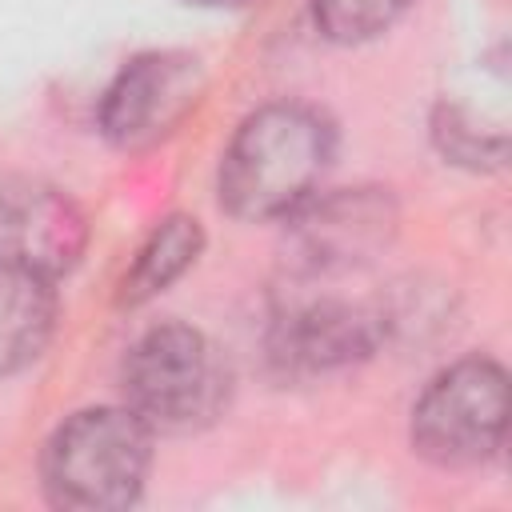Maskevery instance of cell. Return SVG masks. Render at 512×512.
I'll use <instances>...</instances> for the list:
<instances>
[{"instance_id":"9","label":"cell","mask_w":512,"mask_h":512,"mask_svg":"<svg viewBox=\"0 0 512 512\" xmlns=\"http://www.w3.org/2000/svg\"><path fill=\"white\" fill-rule=\"evenodd\" d=\"M204 252V228L196 216L188 212H172L164 216L144 244L136 248L132 264L124 268L120 284H116V304L120 308H140L148 300H156L160 292H168Z\"/></svg>"},{"instance_id":"12","label":"cell","mask_w":512,"mask_h":512,"mask_svg":"<svg viewBox=\"0 0 512 512\" xmlns=\"http://www.w3.org/2000/svg\"><path fill=\"white\" fill-rule=\"evenodd\" d=\"M432 132L440 140V152L468 168H488L504 160V132H484L460 104H440Z\"/></svg>"},{"instance_id":"5","label":"cell","mask_w":512,"mask_h":512,"mask_svg":"<svg viewBox=\"0 0 512 512\" xmlns=\"http://www.w3.org/2000/svg\"><path fill=\"white\" fill-rule=\"evenodd\" d=\"M208 88L204 64L180 48H152L120 64L108 80L96 124L120 152H148L168 140L200 104Z\"/></svg>"},{"instance_id":"3","label":"cell","mask_w":512,"mask_h":512,"mask_svg":"<svg viewBox=\"0 0 512 512\" xmlns=\"http://www.w3.org/2000/svg\"><path fill=\"white\" fill-rule=\"evenodd\" d=\"M124 404L152 432H192L212 424L232 388L228 360L192 324H152L132 340L120 364Z\"/></svg>"},{"instance_id":"8","label":"cell","mask_w":512,"mask_h":512,"mask_svg":"<svg viewBox=\"0 0 512 512\" xmlns=\"http://www.w3.org/2000/svg\"><path fill=\"white\" fill-rule=\"evenodd\" d=\"M84 248L88 220L68 192L32 176L0 184V268L56 284L80 264Z\"/></svg>"},{"instance_id":"6","label":"cell","mask_w":512,"mask_h":512,"mask_svg":"<svg viewBox=\"0 0 512 512\" xmlns=\"http://www.w3.org/2000/svg\"><path fill=\"white\" fill-rule=\"evenodd\" d=\"M288 224V272L320 280L376 260L396 232V204L384 188H340L308 196Z\"/></svg>"},{"instance_id":"13","label":"cell","mask_w":512,"mask_h":512,"mask_svg":"<svg viewBox=\"0 0 512 512\" xmlns=\"http://www.w3.org/2000/svg\"><path fill=\"white\" fill-rule=\"evenodd\" d=\"M184 4H192V8H212V12H236V8H248V4H256V0H184Z\"/></svg>"},{"instance_id":"7","label":"cell","mask_w":512,"mask_h":512,"mask_svg":"<svg viewBox=\"0 0 512 512\" xmlns=\"http://www.w3.org/2000/svg\"><path fill=\"white\" fill-rule=\"evenodd\" d=\"M388 308L348 296H292L276 308L268 348L284 372L312 376L356 364L388 340Z\"/></svg>"},{"instance_id":"1","label":"cell","mask_w":512,"mask_h":512,"mask_svg":"<svg viewBox=\"0 0 512 512\" xmlns=\"http://www.w3.org/2000/svg\"><path fill=\"white\" fill-rule=\"evenodd\" d=\"M336 156L332 120L300 100H272L240 120L220 152L216 192L236 220H284L320 192Z\"/></svg>"},{"instance_id":"2","label":"cell","mask_w":512,"mask_h":512,"mask_svg":"<svg viewBox=\"0 0 512 512\" xmlns=\"http://www.w3.org/2000/svg\"><path fill=\"white\" fill-rule=\"evenodd\" d=\"M152 428L128 404L80 408L56 424L40 456V480L56 508L116 512L140 500L152 468Z\"/></svg>"},{"instance_id":"4","label":"cell","mask_w":512,"mask_h":512,"mask_svg":"<svg viewBox=\"0 0 512 512\" xmlns=\"http://www.w3.org/2000/svg\"><path fill=\"white\" fill-rule=\"evenodd\" d=\"M508 428V372L492 356L440 368L412 404V448L440 468H472L500 452Z\"/></svg>"},{"instance_id":"10","label":"cell","mask_w":512,"mask_h":512,"mask_svg":"<svg viewBox=\"0 0 512 512\" xmlns=\"http://www.w3.org/2000/svg\"><path fill=\"white\" fill-rule=\"evenodd\" d=\"M56 328L52 280L0 268V376H12L40 360Z\"/></svg>"},{"instance_id":"11","label":"cell","mask_w":512,"mask_h":512,"mask_svg":"<svg viewBox=\"0 0 512 512\" xmlns=\"http://www.w3.org/2000/svg\"><path fill=\"white\" fill-rule=\"evenodd\" d=\"M308 4L316 32L332 44L376 40L412 8V0H308Z\"/></svg>"}]
</instances>
